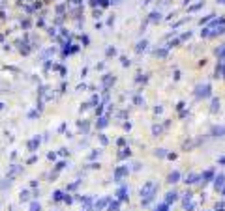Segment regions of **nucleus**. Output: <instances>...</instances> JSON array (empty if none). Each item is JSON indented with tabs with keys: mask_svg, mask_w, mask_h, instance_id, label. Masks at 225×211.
<instances>
[{
	"mask_svg": "<svg viewBox=\"0 0 225 211\" xmlns=\"http://www.w3.org/2000/svg\"><path fill=\"white\" fill-rule=\"evenodd\" d=\"M165 209H167V206H161V208H160V209H156V211H165Z\"/></svg>",
	"mask_w": 225,
	"mask_h": 211,
	"instance_id": "obj_1",
	"label": "nucleus"
}]
</instances>
